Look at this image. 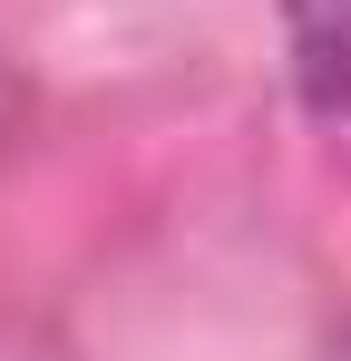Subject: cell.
<instances>
[{"label": "cell", "mask_w": 351, "mask_h": 361, "mask_svg": "<svg viewBox=\"0 0 351 361\" xmlns=\"http://www.w3.org/2000/svg\"><path fill=\"white\" fill-rule=\"evenodd\" d=\"M292 20V78H302V108L351 147V0H283Z\"/></svg>", "instance_id": "6da1fadb"}]
</instances>
